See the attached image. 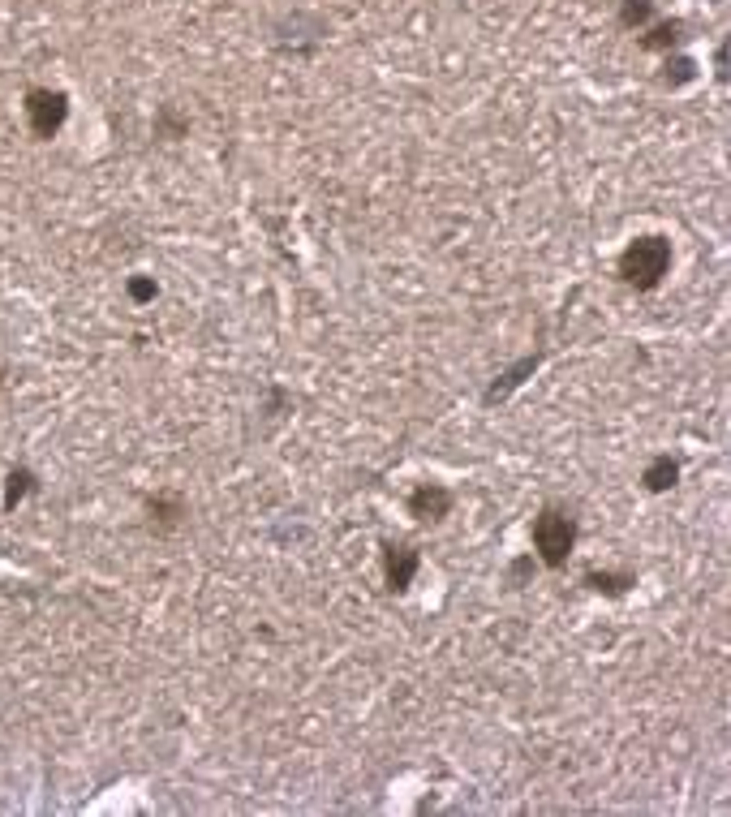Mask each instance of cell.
I'll return each mask as SVG.
<instances>
[{
  "label": "cell",
  "mask_w": 731,
  "mask_h": 817,
  "mask_svg": "<svg viewBox=\"0 0 731 817\" xmlns=\"http://www.w3.org/2000/svg\"><path fill=\"white\" fill-rule=\"evenodd\" d=\"M134 297H138V301H151V297H155V284H147V280H134Z\"/></svg>",
  "instance_id": "11"
},
{
  "label": "cell",
  "mask_w": 731,
  "mask_h": 817,
  "mask_svg": "<svg viewBox=\"0 0 731 817\" xmlns=\"http://www.w3.org/2000/svg\"><path fill=\"white\" fill-rule=\"evenodd\" d=\"M684 43V22L680 18H667V22H654L650 31L641 35V48L645 52H663V56H671Z\"/></svg>",
  "instance_id": "6"
},
{
  "label": "cell",
  "mask_w": 731,
  "mask_h": 817,
  "mask_svg": "<svg viewBox=\"0 0 731 817\" xmlns=\"http://www.w3.org/2000/svg\"><path fill=\"white\" fill-rule=\"evenodd\" d=\"M383 572H387V585H392V590H409L413 572H418V551L413 547H387Z\"/></svg>",
  "instance_id": "5"
},
{
  "label": "cell",
  "mask_w": 731,
  "mask_h": 817,
  "mask_svg": "<svg viewBox=\"0 0 731 817\" xmlns=\"http://www.w3.org/2000/svg\"><path fill=\"white\" fill-rule=\"evenodd\" d=\"M572 547H577V521H572L568 512H559V508L538 512V521H534V551H538L542 564L559 568L572 555Z\"/></svg>",
  "instance_id": "2"
},
{
  "label": "cell",
  "mask_w": 731,
  "mask_h": 817,
  "mask_svg": "<svg viewBox=\"0 0 731 817\" xmlns=\"http://www.w3.org/2000/svg\"><path fill=\"white\" fill-rule=\"evenodd\" d=\"M69 117V99L61 91H52V86H35L31 95H26V121H31L35 138H52L56 129L65 125Z\"/></svg>",
  "instance_id": "3"
},
{
  "label": "cell",
  "mask_w": 731,
  "mask_h": 817,
  "mask_svg": "<svg viewBox=\"0 0 731 817\" xmlns=\"http://www.w3.org/2000/svg\"><path fill=\"white\" fill-rule=\"evenodd\" d=\"M585 585H590V590H598V594H624L628 585H633V572H624V577H615V572H590V577H585Z\"/></svg>",
  "instance_id": "10"
},
{
  "label": "cell",
  "mask_w": 731,
  "mask_h": 817,
  "mask_svg": "<svg viewBox=\"0 0 731 817\" xmlns=\"http://www.w3.org/2000/svg\"><path fill=\"white\" fill-rule=\"evenodd\" d=\"M676 478H680V465L671 461V456H658V461H650V465H645V473H641L645 491H671Z\"/></svg>",
  "instance_id": "7"
},
{
  "label": "cell",
  "mask_w": 731,
  "mask_h": 817,
  "mask_svg": "<svg viewBox=\"0 0 731 817\" xmlns=\"http://www.w3.org/2000/svg\"><path fill=\"white\" fill-rule=\"evenodd\" d=\"M667 271H671V241L667 237H637L633 246L620 254V276H624V284H633L637 293L658 289Z\"/></svg>",
  "instance_id": "1"
},
{
  "label": "cell",
  "mask_w": 731,
  "mask_h": 817,
  "mask_svg": "<svg viewBox=\"0 0 731 817\" xmlns=\"http://www.w3.org/2000/svg\"><path fill=\"white\" fill-rule=\"evenodd\" d=\"M409 508H413V516H422V521H443L448 508H452V491L448 486H439V482L418 486L413 499H409Z\"/></svg>",
  "instance_id": "4"
},
{
  "label": "cell",
  "mask_w": 731,
  "mask_h": 817,
  "mask_svg": "<svg viewBox=\"0 0 731 817\" xmlns=\"http://www.w3.org/2000/svg\"><path fill=\"white\" fill-rule=\"evenodd\" d=\"M654 18V0H624L620 5V26L624 31H641Z\"/></svg>",
  "instance_id": "8"
},
{
  "label": "cell",
  "mask_w": 731,
  "mask_h": 817,
  "mask_svg": "<svg viewBox=\"0 0 731 817\" xmlns=\"http://www.w3.org/2000/svg\"><path fill=\"white\" fill-rule=\"evenodd\" d=\"M697 78V65L688 61V56H667L663 61V86H684Z\"/></svg>",
  "instance_id": "9"
}]
</instances>
